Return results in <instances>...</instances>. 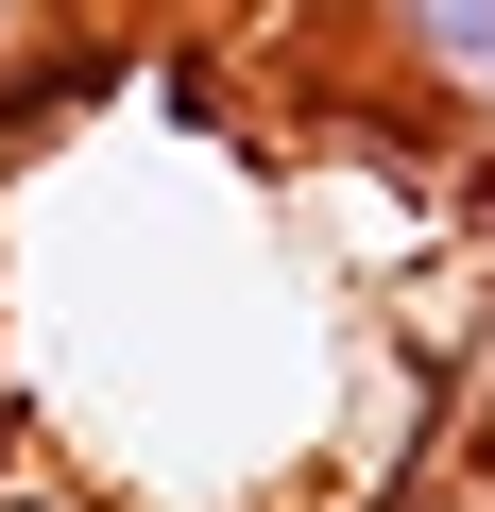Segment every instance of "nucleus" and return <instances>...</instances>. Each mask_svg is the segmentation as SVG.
<instances>
[{"label":"nucleus","instance_id":"obj_3","mask_svg":"<svg viewBox=\"0 0 495 512\" xmlns=\"http://www.w3.org/2000/svg\"><path fill=\"white\" fill-rule=\"evenodd\" d=\"M376 512H495V495H478V478L444 461V478H410V495H376Z\"/></svg>","mask_w":495,"mask_h":512},{"label":"nucleus","instance_id":"obj_1","mask_svg":"<svg viewBox=\"0 0 495 512\" xmlns=\"http://www.w3.org/2000/svg\"><path fill=\"white\" fill-rule=\"evenodd\" d=\"M393 103H427L461 154H495V0H342Z\"/></svg>","mask_w":495,"mask_h":512},{"label":"nucleus","instance_id":"obj_2","mask_svg":"<svg viewBox=\"0 0 495 512\" xmlns=\"http://www.w3.org/2000/svg\"><path fill=\"white\" fill-rule=\"evenodd\" d=\"M461 478L495 495V359H478V393H461Z\"/></svg>","mask_w":495,"mask_h":512}]
</instances>
